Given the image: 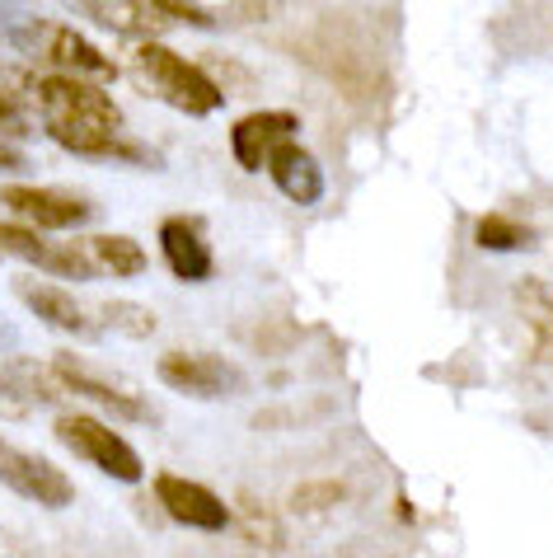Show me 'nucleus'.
<instances>
[{"label":"nucleus","instance_id":"obj_15","mask_svg":"<svg viewBox=\"0 0 553 558\" xmlns=\"http://www.w3.org/2000/svg\"><path fill=\"white\" fill-rule=\"evenodd\" d=\"M57 250L61 244H48L38 235V230H24V226H10V221H0V254H14V258H24V263H34V268H57Z\"/></svg>","mask_w":553,"mask_h":558},{"label":"nucleus","instance_id":"obj_16","mask_svg":"<svg viewBox=\"0 0 553 558\" xmlns=\"http://www.w3.org/2000/svg\"><path fill=\"white\" fill-rule=\"evenodd\" d=\"M474 240H479L483 250H526L534 235L526 226L506 221V216H488V221H479V230H474Z\"/></svg>","mask_w":553,"mask_h":558},{"label":"nucleus","instance_id":"obj_5","mask_svg":"<svg viewBox=\"0 0 553 558\" xmlns=\"http://www.w3.org/2000/svg\"><path fill=\"white\" fill-rule=\"evenodd\" d=\"M160 380L179 395L193 399H230L244 390V371L225 356L211 352H164L160 356Z\"/></svg>","mask_w":553,"mask_h":558},{"label":"nucleus","instance_id":"obj_12","mask_svg":"<svg viewBox=\"0 0 553 558\" xmlns=\"http://www.w3.org/2000/svg\"><path fill=\"white\" fill-rule=\"evenodd\" d=\"M20 296L42 324H52L61 333H95V319L85 315V305L57 282H20Z\"/></svg>","mask_w":553,"mask_h":558},{"label":"nucleus","instance_id":"obj_11","mask_svg":"<svg viewBox=\"0 0 553 558\" xmlns=\"http://www.w3.org/2000/svg\"><path fill=\"white\" fill-rule=\"evenodd\" d=\"M268 169H272V183L282 189L291 203H300V207H310L324 197V174H319V165H315V155L296 146V142H286V146H276L268 155Z\"/></svg>","mask_w":553,"mask_h":558},{"label":"nucleus","instance_id":"obj_14","mask_svg":"<svg viewBox=\"0 0 553 558\" xmlns=\"http://www.w3.org/2000/svg\"><path fill=\"white\" fill-rule=\"evenodd\" d=\"M89 258H95L99 272H113V277H136L146 272V250L127 235H95L89 240Z\"/></svg>","mask_w":553,"mask_h":558},{"label":"nucleus","instance_id":"obj_17","mask_svg":"<svg viewBox=\"0 0 553 558\" xmlns=\"http://www.w3.org/2000/svg\"><path fill=\"white\" fill-rule=\"evenodd\" d=\"M109 319L118 324V329H127V333H150V315H132L127 301H113L109 305Z\"/></svg>","mask_w":553,"mask_h":558},{"label":"nucleus","instance_id":"obj_2","mask_svg":"<svg viewBox=\"0 0 553 558\" xmlns=\"http://www.w3.org/2000/svg\"><path fill=\"white\" fill-rule=\"evenodd\" d=\"M136 71H142V85L150 95L174 104L179 113H188V118H207L221 108V85L211 81L197 61L179 57L174 48H164V43H142V48H136Z\"/></svg>","mask_w":553,"mask_h":558},{"label":"nucleus","instance_id":"obj_7","mask_svg":"<svg viewBox=\"0 0 553 558\" xmlns=\"http://www.w3.org/2000/svg\"><path fill=\"white\" fill-rule=\"evenodd\" d=\"M0 203L20 216L24 226H38V230H71V226L89 221L85 197L61 193V189H5Z\"/></svg>","mask_w":553,"mask_h":558},{"label":"nucleus","instance_id":"obj_8","mask_svg":"<svg viewBox=\"0 0 553 558\" xmlns=\"http://www.w3.org/2000/svg\"><path fill=\"white\" fill-rule=\"evenodd\" d=\"M296 128H300V118L296 113H282V108L249 113V118H239L235 128H230V150H235V160L244 169H263L268 155L296 136Z\"/></svg>","mask_w":553,"mask_h":558},{"label":"nucleus","instance_id":"obj_19","mask_svg":"<svg viewBox=\"0 0 553 558\" xmlns=\"http://www.w3.org/2000/svg\"><path fill=\"white\" fill-rule=\"evenodd\" d=\"M14 165H20V155H14L5 142H0V169H14Z\"/></svg>","mask_w":553,"mask_h":558},{"label":"nucleus","instance_id":"obj_3","mask_svg":"<svg viewBox=\"0 0 553 558\" xmlns=\"http://www.w3.org/2000/svg\"><path fill=\"white\" fill-rule=\"evenodd\" d=\"M57 441L71 446V456H81L85 464H95L99 474L118 478V484H136V478H142V456L95 413H61Z\"/></svg>","mask_w":553,"mask_h":558},{"label":"nucleus","instance_id":"obj_10","mask_svg":"<svg viewBox=\"0 0 553 558\" xmlns=\"http://www.w3.org/2000/svg\"><path fill=\"white\" fill-rule=\"evenodd\" d=\"M160 250H164V263L174 268V277H183V282L211 277V250L197 221H188V216H169L160 226Z\"/></svg>","mask_w":553,"mask_h":558},{"label":"nucleus","instance_id":"obj_18","mask_svg":"<svg viewBox=\"0 0 553 558\" xmlns=\"http://www.w3.org/2000/svg\"><path fill=\"white\" fill-rule=\"evenodd\" d=\"M10 128H20V108L0 95V132H10Z\"/></svg>","mask_w":553,"mask_h":558},{"label":"nucleus","instance_id":"obj_13","mask_svg":"<svg viewBox=\"0 0 553 558\" xmlns=\"http://www.w3.org/2000/svg\"><path fill=\"white\" fill-rule=\"evenodd\" d=\"M48 57H52V66H57V75H99V81H118V66L109 57H103L95 43H85L75 28H52L48 24Z\"/></svg>","mask_w":553,"mask_h":558},{"label":"nucleus","instance_id":"obj_9","mask_svg":"<svg viewBox=\"0 0 553 558\" xmlns=\"http://www.w3.org/2000/svg\"><path fill=\"white\" fill-rule=\"evenodd\" d=\"M52 376H57L61 390H71V395H81V399H95L103 413L142 417V423H150V417H156V409H150L142 395L118 390V385H109L103 376H95V371H85L81 362H75V356H57V362H52Z\"/></svg>","mask_w":553,"mask_h":558},{"label":"nucleus","instance_id":"obj_20","mask_svg":"<svg viewBox=\"0 0 553 558\" xmlns=\"http://www.w3.org/2000/svg\"><path fill=\"white\" fill-rule=\"evenodd\" d=\"M10 343H14V329H10V324H5V319H0V352H5Z\"/></svg>","mask_w":553,"mask_h":558},{"label":"nucleus","instance_id":"obj_4","mask_svg":"<svg viewBox=\"0 0 553 558\" xmlns=\"http://www.w3.org/2000/svg\"><path fill=\"white\" fill-rule=\"evenodd\" d=\"M0 484L38 507H66L75 498L71 478L52 460H42L38 451H24V446H14L5 437H0Z\"/></svg>","mask_w":553,"mask_h":558},{"label":"nucleus","instance_id":"obj_1","mask_svg":"<svg viewBox=\"0 0 553 558\" xmlns=\"http://www.w3.org/2000/svg\"><path fill=\"white\" fill-rule=\"evenodd\" d=\"M34 95L48 113L52 142H61L81 160H142V146L122 136V108L99 81H81V75H38Z\"/></svg>","mask_w":553,"mask_h":558},{"label":"nucleus","instance_id":"obj_6","mask_svg":"<svg viewBox=\"0 0 553 558\" xmlns=\"http://www.w3.org/2000/svg\"><path fill=\"white\" fill-rule=\"evenodd\" d=\"M156 498L169 517L179 525H188V531H211V535L230 531V507L207 484H193V478H179V474H160Z\"/></svg>","mask_w":553,"mask_h":558}]
</instances>
